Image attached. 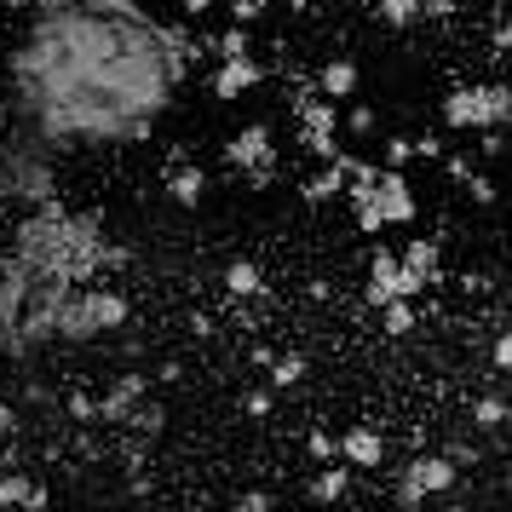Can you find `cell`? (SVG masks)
I'll use <instances>...</instances> for the list:
<instances>
[{
  "mask_svg": "<svg viewBox=\"0 0 512 512\" xmlns=\"http://www.w3.org/2000/svg\"><path fill=\"white\" fill-rule=\"evenodd\" d=\"M495 41H501V47H512V24H501V29H495Z\"/></svg>",
  "mask_w": 512,
  "mask_h": 512,
  "instance_id": "obj_34",
  "label": "cell"
},
{
  "mask_svg": "<svg viewBox=\"0 0 512 512\" xmlns=\"http://www.w3.org/2000/svg\"><path fill=\"white\" fill-rule=\"evenodd\" d=\"M282 6H288V12H305V6H311V0H282Z\"/></svg>",
  "mask_w": 512,
  "mask_h": 512,
  "instance_id": "obj_35",
  "label": "cell"
},
{
  "mask_svg": "<svg viewBox=\"0 0 512 512\" xmlns=\"http://www.w3.org/2000/svg\"><path fill=\"white\" fill-rule=\"evenodd\" d=\"M363 294H369V305L380 311L386 300H420L426 288H420V282L403 271V259H397L392 248H374V259H369V288H363Z\"/></svg>",
  "mask_w": 512,
  "mask_h": 512,
  "instance_id": "obj_6",
  "label": "cell"
},
{
  "mask_svg": "<svg viewBox=\"0 0 512 512\" xmlns=\"http://www.w3.org/2000/svg\"><path fill=\"white\" fill-rule=\"evenodd\" d=\"M265 81V64H259L254 52H242V58H219V70H213V98H225V104H236V98H248Z\"/></svg>",
  "mask_w": 512,
  "mask_h": 512,
  "instance_id": "obj_8",
  "label": "cell"
},
{
  "mask_svg": "<svg viewBox=\"0 0 512 512\" xmlns=\"http://www.w3.org/2000/svg\"><path fill=\"white\" fill-rule=\"evenodd\" d=\"M294 127H300V144L317 156V162H334L340 156V121H334V98L305 87L294 98Z\"/></svg>",
  "mask_w": 512,
  "mask_h": 512,
  "instance_id": "obj_4",
  "label": "cell"
},
{
  "mask_svg": "<svg viewBox=\"0 0 512 512\" xmlns=\"http://www.w3.org/2000/svg\"><path fill=\"white\" fill-rule=\"evenodd\" d=\"M466 185H472V202H478V208H489V202H495V185H489L484 173H466Z\"/></svg>",
  "mask_w": 512,
  "mask_h": 512,
  "instance_id": "obj_25",
  "label": "cell"
},
{
  "mask_svg": "<svg viewBox=\"0 0 512 512\" xmlns=\"http://www.w3.org/2000/svg\"><path fill=\"white\" fill-rule=\"evenodd\" d=\"M225 162L236 173H248L254 185H271V173H277V144H271V121H248L231 144H225Z\"/></svg>",
  "mask_w": 512,
  "mask_h": 512,
  "instance_id": "obj_5",
  "label": "cell"
},
{
  "mask_svg": "<svg viewBox=\"0 0 512 512\" xmlns=\"http://www.w3.org/2000/svg\"><path fill=\"white\" fill-rule=\"evenodd\" d=\"M271 380H277V386H300L305 380V357H271Z\"/></svg>",
  "mask_w": 512,
  "mask_h": 512,
  "instance_id": "obj_20",
  "label": "cell"
},
{
  "mask_svg": "<svg viewBox=\"0 0 512 512\" xmlns=\"http://www.w3.org/2000/svg\"><path fill=\"white\" fill-rule=\"evenodd\" d=\"M472 415H478V426H501V420H507V403H501V397H478Z\"/></svg>",
  "mask_w": 512,
  "mask_h": 512,
  "instance_id": "obj_22",
  "label": "cell"
},
{
  "mask_svg": "<svg viewBox=\"0 0 512 512\" xmlns=\"http://www.w3.org/2000/svg\"><path fill=\"white\" fill-rule=\"evenodd\" d=\"M0 6H6V12H29V6H35V0H0Z\"/></svg>",
  "mask_w": 512,
  "mask_h": 512,
  "instance_id": "obj_33",
  "label": "cell"
},
{
  "mask_svg": "<svg viewBox=\"0 0 512 512\" xmlns=\"http://www.w3.org/2000/svg\"><path fill=\"white\" fill-rule=\"evenodd\" d=\"M104 248L110 242L98 231V219L58 208V202H41L29 219H18L6 254H18L24 265H35V271H47L58 282H87L104 271Z\"/></svg>",
  "mask_w": 512,
  "mask_h": 512,
  "instance_id": "obj_1",
  "label": "cell"
},
{
  "mask_svg": "<svg viewBox=\"0 0 512 512\" xmlns=\"http://www.w3.org/2000/svg\"><path fill=\"white\" fill-rule=\"evenodd\" d=\"M12 426H18V415H12V409L0 403V432H12Z\"/></svg>",
  "mask_w": 512,
  "mask_h": 512,
  "instance_id": "obj_32",
  "label": "cell"
},
{
  "mask_svg": "<svg viewBox=\"0 0 512 512\" xmlns=\"http://www.w3.org/2000/svg\"><path fill=\"white\" fill-rule=\"evenodd\" d=\"M443 489H455V461H449V455H415V461L403 466L397 501H403V507H420L426 495H443Z\"/></svg>",
  "mask_w": 512,
  "mask_h": 512,
  "instance_id": "obj_7",
  "label": "cell"
},
{
  "mask_svg": "<svg viewBox=\"0 0 512 512\" xmlns=\"http://www.w3.org/2000/svg\"><path fill=\"white\" fill-rule=\"evenodd\" d=\"M380 317H386V334H409L415 328V300H386Z\"/></svg>",
  "mask_w": 512,
  "mask_h": 512,
  "instance_id": "obj_19",
  "label": "cell"
},
{
  "mask_svg": "<svg viewBox=\"0 0 512 512\" xmlns=\"http://www.w3.org/2000/svg\"><path fill=\"white\" fill-rule=\"evenodd\" d=\"M397 259H403V271H409V277H415L420 288L443 282V248L432 242V236H415V242H409V248H403Z\"/></svg>",
  "mask_w": 512,
  "mask_h": 512,
  "instance_id": "obj_9",
  "label": "cell"
},
{
  "mask_svg": "<svg viewBox=\"0 0 512 512\" xmlns=\"http://www.w3.org/2000/svg\"><path fill=\"white\" fill-rule=\"evenodd\" d=\"M248 415H271V397H265V392H248Z\"/></svg>",
  "mask_w": 512,
  "mask_h": 512,
  "instance_id": "obj_31",
  "label": "cell"
},
{
  "mask_svg": "<svg viewBox=\"0 0 512 512\" xmlns=\"http://www.w3.org/2000/svg\"><path fill=\"white\" fill-rule=\"evenodd\" d=\"M443 167H449V179H461V185H466V173H472V156H443Z\"/></svg>",
  "mask_w": 512,
  "mask_h": 512,
  "instance_id": "obj_28",
  "label": "cell"
},
{
  "mask_svg": "<svg viewBox=\"0 0 512 512\" xmlns=\"http://www.w3.org/2000/svg\"><path fill=\"white\" fill-rule=\"evenodd\" d=\"M507 93H512V81H507Z\"/></svg>",
  "mask_w": 512,
  "mask_h": 512,
  "instance_id": "obj_36",
  "label": "cell"
},
{
  "mask_svg": "<svg viewBox=\"0 0 512 512\" xmlns=\"http://www.w3.org/2000/svg\"><path fill=\"white\" fill-rule=\"evenodd\" d=\"M374 18H380V24H392V29H409V24H420V0H380V6H374Z\"/></svg>",
  "mask_w": 512,
  "mask_h": 512,
  "instance_id": "obj_16",
  "label": "cell"
},
{
  "mask_svg": "<svg viewBox=\"0 0 512 512\" xmlns=\"http://www.w3.org/2000/svg\"><path fill=\"white\" fill-rule=\"evenodd\" d=\"M403 162H415V139H392L386 144V167H403Z\"/></svg>",
  "mask_w": 512,
  "mask_h": 512,
  "instance_id": "obj_24",
  "label": "cell"
},
{
  "mask_svg": "<svg viewBox=\"0 0 512 512\" xmlns=\"http://www.w3.org/2000/svg\"><path fill=\"white\" fill-rule=\"evenodd\" d=\"M346 196V167L340 162H323V173L305 179V202H340Z\"/></svg>",
  "mask_w": 512,
  "mask_h": 512,
  "instance_id": "obj_13",
  "label": "cell"
},
{
  "mask_svg": "<svg viewBox=\"0 0 512 512\" xmlns=\"http://www.w3.org/2000/svg\"><path fill=\"white\" fill-rule=\"evenodd\" d=\"M305 449H311V461H334V438H328V432H311Z\"/></svg>",
  "mask_w": 512,
  "mask_h": 512,
  "instance_id": "obj_26",
  "label": "cell"
},
{
  "mask_svg": "<svg viewBox=\"0 0 512 512\" xmlns=\"http://www.w3.org/2000/svg\"><path fill=\"white\" fill-rule=\"evenodd\" d=\"M179 6H185V18H202V12H213V6H219V0H179Z\"/></svg>",
  "mask_w": 512,
  "mask_h": 512,
  "instance_id": "obj_30",
  "label": "cell"
},
{
  "mask_svg": "<svg viewBox=\"0 0 512 512\" xmlns=\"http://www.w3.org/2000/svg\"><path fill=\"white\" fill-rule=\"evenodd\" d=\"M512 116V93L507 87H455L443 98V127L449 133H489Z\"/></svg>",
  "mask_w": 512,
  "mask_h": 512,
  "instance_id": "obj_3",
  "label": "cell"
},
{
  "mask_svg": "<svg viewBox=\"0 0 512 512\" xmlns=\"http://www.w3.org/2000/svg\"><path fill=\"white\" fill-rule=\"evenodd\" d=\"M346 466H323V472H317V478H311V495H317V501H340V495H346Z\"/></svg>",
  "mask_w": 512,
  "mask_h": 512,
  "instance_id": "obj_17",
  "label": "cell"
},
{
  "mask_svg": "<svg viewBox=\"0 0 512 512\" xmlns=\"http://www.w3.org/2000/svg\"><path fill=\"white\" fill-rule=\"evenodd\" d=\"M415 156H420V162H438L443 144H438V139H415Z\"/></svg>",
  "mask_w": 512,
  "mask_h": 512,
  "instance_id": "obj_29",
  "label": "cell"
},
{
  "mask_svg": "<svg viewBox=\"0 0 512 512\" xmlns=\"http://www.w3.org/2000/svg\"><path fill=\"white\" fill-rule=\"evenodd\" d=\"M346 127L357 133V139H369V133H374V110H369V104H357V110L346 116Z\"/></svg>",
  "mask_w": 512,
  "mask_h": 512,
  "instance_id": "obj_23",
  "label": "cell"
},
{
  "mask_svg": "<svg viewBox=\"0 0 512 512\" xmlns=\"http://www.w3.org/2000/svg\"><path fill=\"white\" fill-rule=\"evenodd\" d=\"M265 6H271V0H231L225 12H231V24H259V18H265Z\"/></svg>",
  "mask_w": 512,
  "mask_h": 512,
  "instance_id": "obj_21",
  "label": "cell"
},
{
  "mask_svg": "<svg viewBox=\"0 0 512 512\" xmlns=\"http://www.w3.org/2000/svg\"><path fill=\"white\" fill-rule=\"evenodd\" d=\"M208 47L219 52V58H242V52H254V41H248V24H231L225 35H213Z\"/></svg>",
  "mask_w": 512,
  "mask_h": 512,
  "instance_id": "obj_18",
  "label": "cell"
},
{
  "mask_svg": "<svg viewBox=\"0 0 512 512\" xmlns=\"http://www.w3.org/2000/svg\"><path fill=\"white\" fill-rule=\"evenodd\" d=\"M489 357H495V369H501V374L512 369V328L501 334V340H495V351H489Z\"/></svg>",
  "mask_w": 512,
  "mask_h": 512,
  "instance_id": "obj_27",
  "label": "cell"
},
{
  "mask_svg": "<svg viewBox=\"0 0 512 512\" xmlns=\"http://www.w3.org/2000/svg\"><path fill=\"white\" fill-rule=\"evenodd\" d=\"M139 397H144V380H121L116 392H110L104 403H98V415H104V420H133Z\"/></svg>",
  "mask_w": 512,
  "mask_h": 512,
  "instance_id": "obj_14",
  "label": "cell"
},
{
  "mask_svg": "<svg viewBox=\"0 0 512 512\" xmlns=\"http://www.w3.org/2000/svg\"><path fill=\"white\" fill-rule=\"evenodd\" d=\"M334 455H346L351 466H380L386 461V438L374 426H351L346 438H334Z\"/></svg>",
  "mask_w": 512,
  "mask_h": 512,
  "instance_id": "obj_10",
  "label": "cell"
},
{
  "mask_svg": "<svg viewBox=\"0 0 512 512\" xmlns=\"http://www.w3.org/2000/svg\"><path fill=\"white\" fill-rule=\"evenodd\" d=\"M225 288H231L236 300H254L259 288H265V277H259V265H248V259H236L231 271H225Z\"/></svg>",
  "mask_w": 512,
  "mask_h": 512,
  "instance_id": "obj_15",
  "label": "cell"
},
{
  "mask_svg": "<svg viewBox=\"0 0 512 512\" xmlns=\"http://www.w3.org/2000/svg\"><path fill=\"white\" fill-rule=\"evenodd\" d=\"M317 93H328L334 104L351 98L357 93V64H351V58H328L323 70H317Z\"/></svg>",
  "mask_w": 512,
  "mask_h": 512,
  "instance_id": "obj_11",
  "label": "cell"
},
{
  "mask_svg": "<svg viewBox=\"0 0 512 512\" xmlns=\"http://www.w3.org/2000/svg\"><path fill=\"white\" fill-rule=\"evenodd\" d=\"M127 323V294L104 288V282H70L58 317H52V340H98V334H116Z\"/></svg>",
  "mask_w": 512,
  "mask_h": 512,
  "instance_id": "obj_2",
  "label": "cell"
},
{
  "mask_svg": "<svg viewBox=\"0 0 512 512\" xmlns=\"http://www.w3.org/2000/svg\"><path fill=\"white\" fill-rule=\"evenodd\" d=\"M167 196H173L179 208H196V202L208 196V173H202V167H173V173H167Z\"/></svg>",
  "mask_w": 512,
  "mask_h": 512,
  "instance_id": "obj_12",
  "label": "cell"
}]
</instances>
